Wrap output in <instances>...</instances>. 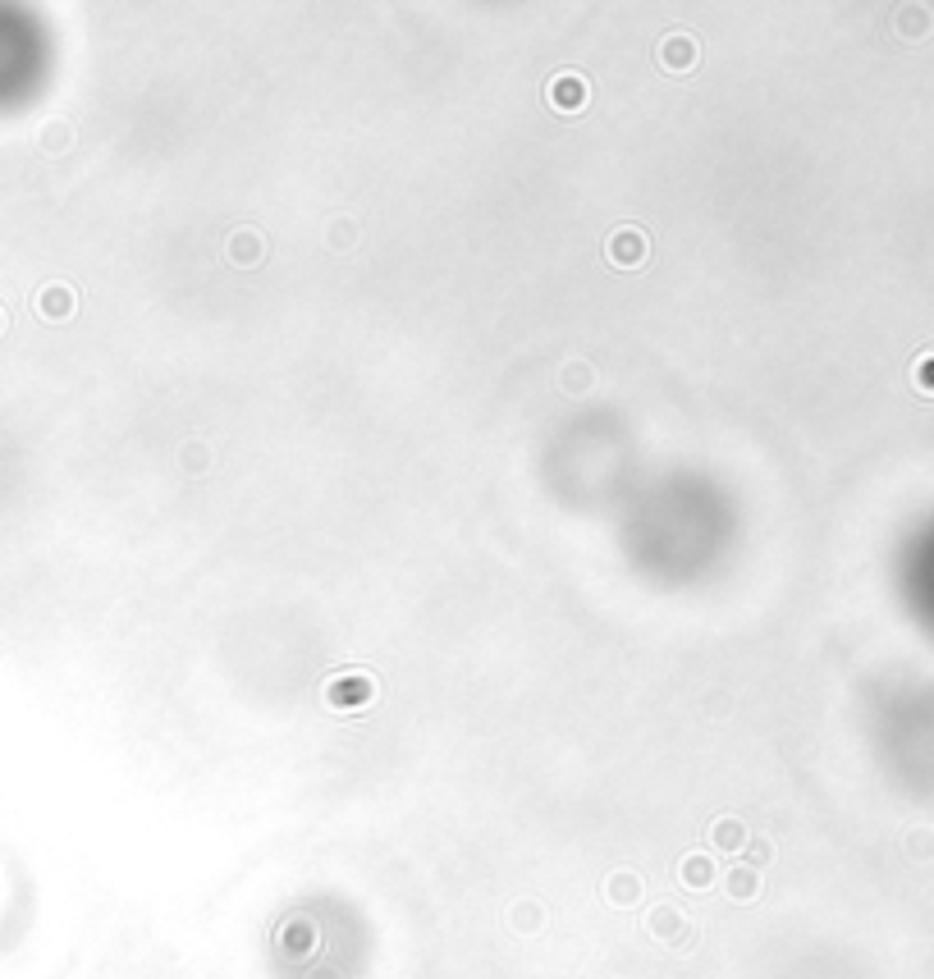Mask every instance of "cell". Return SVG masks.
<instances>
[{
	"mask_svg": "<svg viewBox=\"0 0 934 979\" xmlns=\"http://www.w3.org/2000/svg\"><path fill=\"white\" fill-rule=\"evenodd\" d=\"M550 101L559 110H582V106H587V83H582V78H573V74H559L550 83Z\"/></svg>",
	"mask_w": 934,
	"mask_h": 979,
	"instance_id": "1",
	"label": "cell"
},
{
	"mask_svg": "<svg viewBox=\"0 0 934 979\" xmlns=\"http://www.w3.org/2000/svg\"><path fill=\"white\" fill-rule=\"evenodd\" d=\"M660 55H664V65H669V69H692V65H696V46H692V37H669Z\"/></svg>",
	"mask_w": 934,
	"mask_h": 979,
	"instance_id": "2",
	"label": "cell"
},
{
	"mask_svg": "<svg viewBox=\"0 0 934 979\" xmlns=\"http://www.w3.org/2000/svg\"><path fill=\"white\" fill-rule=\"evenodd\" d=\"M641 234L637 229H623L619 238H609V257H619V261H641Z\"/></svg>",
	"mask_w": 934,
	"mask_h": 979,
	"instance_id": "3",
	"label": "cell"
},
{
	"mask_svg": "<svg viewBox=\"0 0 934 979\" xmlns=\"http://www.w3.org/2000/svg\"><path fill=\"white\" fill-rule=\"evenodd\" d=\"M367 696H371L367 678H344L339 687H330V700H335V705H353V700H367Z\"/></svg>",
	"mask_w": 934,
	"mask_h": 979,
	"instance_id": "4",
	"label": "cell"
},
{
	"mask_svg": "<svg viewBox=\"0 0 934 979\" xmlns=\"http://www.w3.org/2000/svg\"><path fill=\"white\" fill-rule=\"evenodd\" d=\"M234 257H257V238H239V248H234Z\"/></svg>",
	"mask_w": 934,
	"mask_h": 979,
	"instance_id": "5",
	"label": "cell"
},
{
	"mask_svg": "<svg viewBox=\"0 0 934 979\" xmlns=\"http://www.w3.org/2000/svg\"><path fill=\"white\" fill-rule=\"evenodd\" d=\"M916 380H921L925 389H934V357H930V362H921V371H916Z\"/></svg>",
	"mask_w": 934,
	"mask_h": 979,
	"instance_id": "6",
	"label": "cell"
}]
</instances>
